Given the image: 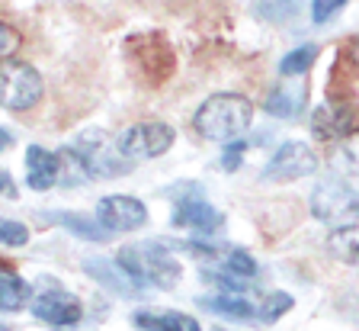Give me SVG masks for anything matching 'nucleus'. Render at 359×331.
Returning a JSON list of instances; mask_svg holds the SVG:
<instances>
[{"label":"nucleus","mask_w":359,"mask_h":331,"mask_svg":"<svg viewBox=\"0 0 359 331\" xmlns=\"http://www.w3.org/2000/svg\"><path fill=\"white\" fill-rule=\"evenodd\" d=\"M116 264L122 267L135 286H154V290H173L183 280V264L170 254L167 245L161 241H135L122 245Z\"/></svg>","instance_id":"1"},{"label":"nucleus","mask_w":359,"mask_h":331,"mask_svg":"<svg viewBox=\"0 0 359 331\" xmlns=\"http://www.w3.org/2000/svg\"><path fill=\"white\" fill-rule=\"evenodd\" d=\"M254 103L244 93H215L196 110L193 126L209 142H234L250 129Z\"/></svg>","instance_id":"2"},{"label":"nucleus","mask_w":359,"mask_h":331,"mask_svg":"<svg viewBox=\"0 0 359 331\" xmlns=\"http://www.w3.org/2000/svg\"><path fill=\"white\" fill-rule=\"evenodd\" d=\"M45 84L42 74L29 61L20 58H0V110L10 113H26L42 100Z\"/></svg>","instance_id":"3"},{"label":"nucleus","mask_w":359,"mask_h":331,"mask_svg":"<svg viewBox=\"0 0 359 331\" xmlns=\"http://www.w3.org/2000/svg\"><path fill=\"white\" fill-rule=\"evenodd\" d=\"M311 216L330 228L356 226L359 193L350 187V183L337 181V177H327V181H321L311 193Z\"/></svg>","instance_id":"4"},{"label":"nucleus","mask_w":359,"mask_h":331,"mask_svg":"<svg viewBox=\"0 0 359 331\" xmlns=\"http://www.w3.org/2000/svg\"><path fill=\"white\" fill-rule=\"evenodd\" d=\"M71 148L81 155V161L87 164L90 177H122V174L132 171L135 161H128L119 151V142H112L106 132L100 129H90V132H81V136L71 142Z\"/></svg>","instance_id":"5"},{"label":"nucleus","mask_w":359,"mask_h":331,"mask_svg":"<svg viewBox=\"0 0 359 331\" xmlns=\"http://www.w3.org/2000/svg\"><path fill=\"white\" fill-rule=\"evenodd\" d=\"M173 138L177 132L167 122H135L119 136V151L128 161H151L170 151Z\"/></svg>","instance_id":"6"},{"label":"nucleus","mask_w":359,"mask_h":331,"mask_svg":"<svg viewBox=\"0 0 359 331\" xmlns=\"http://www.w3.org/2000/svg\"><path fill=\"white\" fill-rule=\"evenodd\" d=\"M318 171V155L308 148L305 142H285L273 151V158L263 167V181L269 183H289V181H302L311 177Z\"/></svg>","instance_id":"7"},{"label":"nucleus","mask_w":359,"mask_h":331,"mask_svg":"<svg viewBox=\"0 0 359 331\" xmlns=\"http://www.w3.org/2000/svg\"><path fill=\"white\" fill-rule=\"evenodd\" d=\"M97 222L109 235L138 232V228L148 222V209H144V203L142 200H135V196L112 193V196H103V200L97 203Z\"/></svg>","instance_id":"8"},{"label":"nucleus","mask_w":359,"mask_h":331,"mask_svg":"<svg viewBox=\"0 0 359 331\" xmlns=\"http://www.w3.org/2000/svg\"><path fill=\"white\" fill-rule=\"evenodd\" d=\"M32 316L52 328H74L83 318V302L67 290H48L32 299Z\"/></svg>","instance_id":"9"},{"label":"nucleus","mask_w":359,"mask_h":331,"mask_svg":"<svg viewBox=\"0 0 359 331\" xmlns=\"http://www.w3.org/2000/svg\"><path fill=\"white\" fill-rule=\"evenodd\" d=\"M173 226L177 228H189L196 235H215L224 226V216L215 209L212 203H205L202 196H187L180 200L173 209Z\"/></svg>","instance_id":"10"},{"label":"nucleus","mask_w":359,"mask_h":331,"mask_svg":"<svg viewBox=\"0 0 359 331\" xmlns=\"http://www.w3.org/2000/svg\"><path fill=\"white\" fill-rule=\"evenodd\" d=\"M58 183V151L42 145L26 148V187L29 190H52Z\"/></svg>","instance_id":"11"},{"label":"nucleus","mask_w":359,"mask_h":331,"mask_svg":"<svg viewBox=\"0 0 359 331\" xmlns=\"http://www.w3.org/2000/svg\"><path fill=\"white\" fill-rule=\"evenodd\" d=\"M132 325L142 331H202V325L177 309H142L132 316Z\"/></svg>","instance_id":"12"},{"label":"nucleus","mask_w":359,"mask_h":331,"mask_svg":"<svg viewBox=\"0 0 359 331\" xmlns=\"http://www.w3.org/2000/svg\"><path fill=\"white\" fill-rule=\"evenodd\" d=\"M263 110H266L269 116H276V119H299V116L305 113V84L289 81V84H283V87H276V91L266 97Z\"/></svg>","instance_id":"13"},{"label":"nucleus","mask_w":359,"mask_h":331,"mask_svg":"<svg viewBox=\"0 0 359 331\" xmlns=\"http://www.w3.org/2000/svg\"><path fill=\"white\" fill-rule=\"evenodd\" d=\"M83 271H87L93 280H100L103 286H109L112 293L135 296V283L126 277V273H122V267L116 261H106V257H90V261H83Z\"/></svg>","instance_id":"14"},{"label":"nucleus","mask_w":359,"mask_h":331,"mask_svg":"<svg viewBox=\"0 0 359 331\" xmlns=\"http://www.w3.org/2000/svg\"><path fill=\"white\" fill-rule=\"evenodd\" d=\"M202 309H209L215 316L224 318H238V322H247V318L257 316V309L244 299V296H231V293H222V296H202L199 299Z\"/></svg>","instance_id":"15"},{"label":"nucleus","mask_w":359,"mask_h":331,"mask_svg":"<svg viewBox=\"0 0 359 331\" xmlns=\"http://www.w3.org/2000/svg\"><path fill=\"white\" fill-rule=\"evenodd\" d=\"M32 299V286L20 273L0 271V312H16Z\"/></svg>","instance_id":"16"},{"label":"nucleus","mask_w":359,"mask_h":331,"mask_svg":"<svg viewBox=\"0 0 359 331\" xmlns=\"http://www.w3.org/2000/svg\"><path fill=\"white\" fill-rule=\"evenodd\" d=\"M87 181H93L87 164H83L81 155H77L71 145H65V148L58 151V183L61 187H83Z\"/></svg>","instance_id":"17"},{"label":"nucleus","mask_w":359,"mask_h":331,"mask_svg":"<svg viewBox=\"0 0 359 331\" xmlns=\"http://www.w3.org/2000/svg\"><path fill=\"white\" fill-rule=\"evenodd\" d=\"M327 248L337 261L359 267V226H346V228H334V235L327 238Z\"/></svg>","instance_id":"18"},{"label":"nucleus","mask_w":359,"mask_h":331,"mask_svg":"<svg viewBox=\"0 0 359 331\" xmlns=\"http://www.w3.org/2000/svg\"><path fill=\"white\" fill-rule=\"evenodd\" d=\"M311 126H314V132L321 138H344L346 132H350V122H346V116H340L334 110V106H318L314 110V119H311Z\"/></svg>","instance_id":"19"},{"label":"nucleus","mask_w":359,"mask_h":331,"mask_svg":"<svg viewBox=\"0 0 359 331\" xmlns=\"http://www.w3.org/2000/svg\"><path fill=\"white\" fill-rule=\"evenodd\" d=\"M58 226H65L67 232L83 238V241H106L109 238V232L100 226L97 219H87V216H58Z\"/></svg>","instance_id":"20"},{"label":"nucleus","mask_w":359,"mask_h":331,"mask_svg":"<svg viewBox=\"0 0 359 331\" xmlns=\"http://www.w3.org/2000/svg\"><path fill=\"white\" fill-rule=\"evenodd\" d=\"M314 61H318V46H299V48H292V52L279 61V71H283L285 77H299V74H305V71L311 68Z\"/></svg>","instance_id":"21"},{"label":"nucleus","mask_w":359,"mask_h":331,"mask_svg":"<svg viewBox=\"0 0 359 331\" xmlns=\"http://www.w3.org/2000/svg\"><path fill=\"white\" fill-rule=\"evenodd\" d=\"M224 271L231 273V277L238 280H254L257 273H260V264L254 261V254L244 248H231L228 254H224Z\"/></svg>","instance_id":"22"},{"label":"nucleus","mask_w":359,"mask_h":331,"mask_svg":"<svg viewBox=\"0 0 359 331\" xmlns=\"http://www.w3.org/2000/svg\"><path fill=\"white\" fill-rule=\"evenodd\" d=\"M334 164L344 174H359V129H350V132L340 138Z\"/></svg>","instance_id":"23"},{"label":"nucleus","mask_w":359,"mask_h":331,"mask_svg":"<svg viewBox=\"0 0 359 331\" xmlns=\"http://www.w3.org/2000/svg\"><path fill=\"white\" fill-rule=\"evenodd\" d=\"M295 306V299H292L289 293H269V296H263V302H260V309H257V318L260 322H279V318L289 312V309Z\"/></svg>","instance_id":"24"},{"label":"nucleus","mask_w":359,"mask_h":331,"mask_svg":"<svg viewBox=\"0 0 359 331\" xmlns=\"http://www.w3.org/2000/svg\"><path fill=\"white\" fill-rule=\"evenodd\" d=\"M0 245H4V248H22V245H29V226L0 216Z\"/></svg>","instance_id":"25"},{"label":"nucleus","mask_w":359,"mask_h":331,"mask_svg":"<svg viewBox=\"0 0 359 331\" xmlns=\"http://www.w3.org/2000/svg\"><path fill=\"white\" fill-rule=\"evenodd\" d=\"M295 0H263V7L257 10V13L263 16V20H269V23H285L289 16H295Z\"/></svg>","instance_id":"26"},{"label":"nucleus","mask_w":359,"mask_h":331,"mask_svg":"<svg viewBox=\"0 0 359 331\" xmlns=\"http://www.w3.org/2000/svg\"><path fill=\"white\" fill-rule=\"evenodd\" d=\"M344 7H346V0H314L311 4V20L314 23H327V20H334Z\"/></svg>","instance_id":"27"},{"label":"nucleus","mask_w":359,"mask_h":331,"mask_svg":"<svg viewBox=\"0 0 359 331\" xmlns=\"http://www.w3.org/2000/svg\"><path fill=\"white\" fill-rule=\"evenodd\" d=\"M16 48H20V32L0 20V58H10Z\"/></svg>","instance_id":"28"},{"label":"nucleus","mask_w":359,"mask_h":331,"mask_svg":"<svg viewBox=\"0 0 359 331\" xmlns=\"http://www.w3.org/2000/svg\"><path fill=\"white\" fill-rule=\"evenodd\" d=\"M241 161H244V145H241V142L231 145V148L222 155V167H224V171H238Z\"/></svg>","instance_id":"29"},{"label":"nucleus","mask_w":359,"mask_h":331,"mask_svg":"<svg viewBox=\"0 0 359 331\" xmlns=\"http://www.w3.org/2000/svg\"><path fill=\"white\" fill-rule=\"evenodd\" d=\"M10 145H13V132H7V129H0V151H7Z\"/></svg>","instance_id":"30"},{"label":"nucleus","mask_w":359,"mask_h":331,"mask_svg":"<svg viewBox=\"0 0 359 331\" xmlns=\"http://www.w3.org/2000/svg\"><path fill=\"white\" fill-rule=\"evenodd\" d=\"M10 190H13V187H10V174H7V171H0V196L10 193Z\"/></svg>","instance_id":"31"},{"label":"nucleus","mask_w":359,"mask_h":331,"mask_svg":"<svg viewBox=\"0 0 359 331\" xmlns=\"http://www.w3.org/2000/svg\"><path fill=\"white\" fill-rule=\"evenodd\" d=\"M350 55H353V61H356V65H359V36L353 39V46H350Z\"/></svg>","instance_id":"32"}]
</instances>
